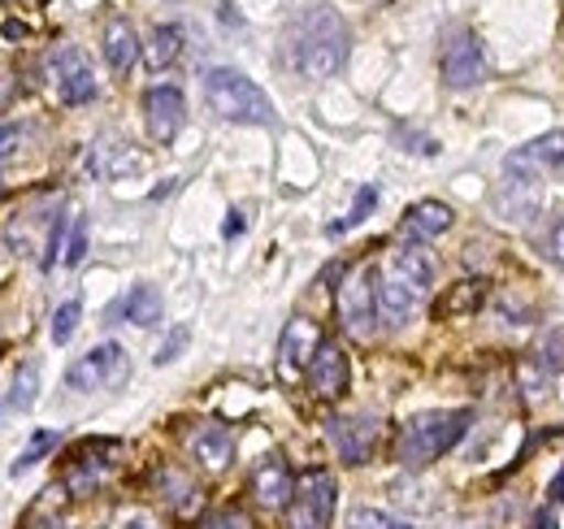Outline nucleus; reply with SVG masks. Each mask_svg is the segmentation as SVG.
<instances>
[{"instance_id":"obj_2","label":"nucleus","mask_w":564,"mask_h":529,"mask_svg":"<svg viewBox=\"0 0 564 529\" xmlns=\"http://www.w3.org/2000/svg\"><path fill=\"white\" fill-rule=\"evenodd\" d=\"M474 425V412L469 408H443V412H422L413 417L404 430H400V447L395 456L404 468H425L438 456H447Z\"/></svg>"},{"instance_id":"obj_39","label":"nucleus","mask_w":564,"mask_h":529,"mask_svg":"<svg viewBox=\"0 0 564 529\" xmlns=\"http://www.w3.org/2000/svg\"><path fill=\"white\" fill-rule=\"evenodd\" d=\"M552 499H556V504H561V499H564V473H561V477H556V482H552Z\"/></svg>"},{"instance_id":"obj_34","label":"nucleus","mask_w":564,"mask_h":529,"mask_svg":"<svg viewBox=\"0 0 564 529\" xmlns=\"http://www.w3.org/2000/svg\"><path fill=\"white\" fill-rule=\"evenodd\" d=\"M87 257V226L83 222H74V230H70V244H66V257H62V264H78Z\"/></svg>"},{"instance_id":"obj_25","label":"nucleus","mask_w":564,"mask_h":529,"mask_svg":"<svg viewBox=\"0 0 564 529\" xmlns=\"http://www.w3.org/2000/svg\"><path fill=\"white\" fill-rule=\"evenodd\" d=\"M35 387H40L35 365H18V369H13V378H9L4 412H9V417H26V412H31V403H35Z\"/></svg>"},{"instance_id":"obj_15","label":"nucleus","mask_w":564,"mask_h":529,"mask_svg":"<svg viewBox=\"0 0 564 529\" xmlns=\"http://www.w3.org/2000/svg\"><path fill=\"white\" fill-rule=\"evenodd\" d=\"M187 452L205 464V468H226L230 456H235V434L221 421H196L187 430Z\"/></svg>"},{"instance_id":"obj_9","label":"nucleus","mask_w":564,"mask_h":529,"mask_svg":"<svg viewBox=\"0 0 564 529\" xmlns=\"http://www.w3.org/2000/svg\"><path fill=\"white\" fill-rule=\"evenodd\" d=\"M543 204V174L517 165V161H503V183L495 192V208L503 213V222H530Z\"/></svg>"},{"instance_id":"obj_17","label":"nucleus","mask_w":564,"mask_h":529,"mask_svg":"<svg viewBox=\"0 0 564 529\" xmlns=\"http://www.w3.org/2000/svg\"><path fill=\"white\" fill-rule=\"evenodd\" d=\"M252 490H257V504H261V508H291L295 477H291V468H286V461H282L279 452H270L265 461L257 464Z\"/></svg>"},{"instance_id":"obj_27","label":"nucleus","mask_w":564,"mask_h":529,"mask_svg":"<svg viewBox=\"0 0 564 529\" xmlns=\"http://www.w3.org/2000/svg\"><path fill=\"white\" fill-rule=\"evenodd\" d=\"M53 447H57V430H35V434H31V443H26L22 452H18V461L9 464V473L18 477V473H26V468H35V464L44 461V456H48Z\"/></svg>"},{"instance_id":"obj_19","label":"nucleus","mask_w":564,"mask_h":529,"mask_svg":"<svg viewBox=\"0 0 564 529\" xmlns=\"http://www.w3.org/2000/svg\"><path fill=\"white\" fill-rule=\"evenodd\" d=\"M425 295L417 287H409L400 273H382V326H404L413 313H417V304H422Z\"/></svg>"},{"instance_id":"obj_21","label":"nucleus","mask_w":564,"mask_h":529,"mask_svg":"<svg viewBox=\"0 0 564 529\" xmlns=\"http://www.w3.org/2000/svg\"><path fill=\"white\" fill-rule=\"evenodd\" d=\"M391 273H400L409 287H417L422 295H430V287H434V257L417 248V244H404V248H395L391 252V261H387Z\"/></svg>"},{"instance_id":"obj_3","label":"nucleus","mask_w":564,"mask_h":529,"mask_svg":"<svg viewBox=\"0 0 564 529\" xmlns=\"http://www.w3.org/2000/svg\"><path fill=\"white\" fill-rule=\"evenodd\" d=\"M205 100L221 122H239V127H270L274 122V100L239 69H209L205 74Z\"/></svg>"},{"instance_id":"obj_38","label":"nucleus","mask_w":564,"mask_h":529,"mask_svg":"<svg viewBox=\"0 0 564 529\" xmlns=\"http://www.w3.org/2000/svg\"><path fill=\"white\" fill-rule=\"evenodd\" d=\"M243 235V217L239 213H230L226 222H221V239H239Z\"/></svg>"},{"instance_id":"obj_23","label":"nucleus","mask_w":564,"mask_h":529,"mask_svg":"<svg viewBox=\"0 0 564 529\" xmlns=\"http://www.w3.org/2000/svg\"><path fill=\"white\" fill-rule=\"evenodd\" d=\"M482 300H487V282H482V278H465V282H456V287H452V291L438 300L434 317H443V322L474 317V313L482 309Z\"/></svg>"},{"instance_id":"obj_26","label":"nucleus","mask_w":564,"mask_h":529,"mask_svg":"<svg viewBox=\"0 0 564 529\" xmlns=\"http://www.w3.org/2000/svg\"><path fill=\"white\" fill-rule=\"evenodd\" d=\"M373 208H378V187H373V183H365V187L356 192L352 208H348V217L330 222V226H326V235H330V239H335V235H348V230H352V226H360V222H365Z\"/></svg>"},{"instance_id":"obj_6","label":"nucleus","mask_w":564,"mask_h":529,"mask_svg":"<svg viewBox=\"0 0 564 529\" xmlns=\"http://www.w3.org/2000/svg\"><path fill=\"white\" fill-rule=\"evenodd\" d=\"M127 378H131V356H127V347H118V343L91 347L87 356H78L70 369H66V387L78 391V396L118 391Z\"/></svg>"},{"instance_id":"obj_29","label":"nucleus","mask_w":564,"mask_h":529,"mask_svg":"<svg viewBox=\"0 0 564 529\" xmlns=\"http://www.w3.org/2000/svg\"><path fill=\"white\" fill-rule=\"evenodd\" d=\"M78 317H83V304H78V300H66V304L53 313V326H48V331H53V343H57V347H66V343L74 338Z\"/></svg>"},{"instance_id":"obj_37","label":"nucleus","mask_w":564,"mask_h":529,"mask_svg":"<svg viewBox=\"0 0 564 529\" xmlns=\"http://www.w3.org/2000/svg\"><path fill=\"white\" fill-rule=\"evenodd\" d=\"M118 529H156V526H152V517H148V512L131 508V512H122V517H118Z\"/></svg>"},{"instance_id":"obj_20","label":"nucleus","mask_w":564,"mask_h":529,"mask_svg":"<svg viewBox=\"0 0 564 529\" xmlns=\"http://www.w3.org/2000/svg\"><path fill=\"white\" fill-rule=\"evenodd\" d=\"M503 161H517V165H525V170H534V174H543V170H561L564 165V131L539 134V139H530L525 148L508 152Z\"/></svg>"},{"instance_id":"obj_36","label":"nucleus","mask_w":564,"mask_h":529,"mask_svg":"<svg viewBox=\"0 0 564 529\" xmlns=\"http://www.w3.org/2000/svg\"><path fill=\"white\" fill-rule=\"evenodd\" d=\"M205 529H252V526H248V517H243V512H235V508H230V512H217V517H209V521H205Z\"/></svg>"},{"instance_id":"obj_18","label":"nucleus","mask_w":564,"mask_h":529,"mask_svg":"<svg viewBox=\"0 0 564 529\" xmlns=\"http://www.w3.org/2000/svg\"><path fill=\"white\" fill-rule=\"evenodd\" d=\"M105 62L122 78L140 62V35H135V26L127 18H109V26H105Z\"/></svg>"},{"instance_id":"obj_33","label":"nucleus","mask_w":564,"mask_h":529,"mask_svg":"<svg viewBox=\"0 0 564 529\" xmlns=\"http://www.w3.org/2000/svg\"><path fill=\"white\" fill-rule=\"evenodd\" d=\"M395 139H400V143H413L409 152H417V156H434V152H438V143H434L430 134L413 131V127H400V131H395Z\"/></svg>"},{"instance_id":"obj_35","label":"nucleus","mask_w":564,"mask_h":529,"mask_svg":"<svg viewBox=\"0 0 564 529\" xmlns=\"http://www.w3.org/2000/svg\"><path fill=\"white\" fill-rule=\"evenodd\" d=\"M57 252H66V217H57V226H53V230H48V269H53V264H57Z\"/></svg>"},{"instance_id":"obj_1","label":"nucleus","mask_w":564,"mask_h":529,"mask_svg":"<svg viewBox=\"0 0 564 529\" xmlns=\"http://www.w3.org/2000/svg\"><path fill=\"white\" fill-rule=\"evenodd\" d=\"M291 66L295 74H304L308 83L335 78L348 53H352V31L344 22V13H335L330 4H308L295 26H291Z\"/></svg>"},{"instance_id":"obj_16","label":"nucleus","mask_w":564,"mask_h":529,"mask_svg":"<svg viewBox=\"0 0 564 529\" xmlns=\"http://www.w3.org/2000/svg\"><path fill=\"white\" fill-rule=\"evenodd\" d=\"M452 222H456L452 204H443V199H417V204L404 213V222H400V239H409V244L438 239V235L452 230Z\"/></svg>"},{"instance_id":"obj_5","label":"nucleus","mask_w":564,"mask_h":529,"mask_svg":"<svg viewBox=\"0 0 564 529\" xmlns=\"http://www.w3.org/2000/svg\"><path fill=\"white\" fill-rule=\"evenodd\" d=\"M335 504H339V486L330 468H304L295 477V495H291V529H326L335 521Z\"/></svg>"},{"instance_id":"obj_24","label":"nucleus","mask_w":564,"mask_h":529,"mask_svg":"<svg viewBox=\"0 0 564 529\" xmlns=\"http://www.w3.org/2000/svg\"><path fill=\"white\" fill-rule=\"evenodd\" d=\"M178 53H183V26L178 22H161V26H152V35H148V48H143V62L148 69H170L178 62Z\"/></svg>"},{"instance_id":"obj_8","label":"nucleus","mask_w":564,"mask_h":529,"mask_svg":"<svg viewBox=\"0 0 564 529\" xmlns=\"http://www.w3.org/2000/svg\"><path fill=\"white\" fill-rule=\"evenodd\" d=\"M48 83H53L57 100L70 105V109H83V105L96 100V74H91V62H87L78 48H70V44H62V48L48 57Z\"/></svg>"},{"instance_id":"obj_4","label":"nucleus","mask_w":564,"mask_h":529,"mask_svg":"<svg viewBox=\"0 0 564 529\" xmlns=\"http://www.w3.org/2000/svg\"><path fill=\"white\" fill-rule=\"evenodd\" d=\"M335 313H339V326L352 334V338H369L382 322V278L369 261L352 264L335 291Z\"/></svg>"},{"instance_id":"obj_12","label":"nucleus","mask_w":564,"mask_h":529,"mask_svg":"<svg viewBox=\"0 0 564 529\" xmlns=\"http://www.w3.org/2000/svg\"><path fill=\"white\" fill-rule=\"evenodd\" d=\"M326 434L339 452L344 464H365L373 456V443H378V417L369 412H344V417H330L326 421Z\"/></svg>"},{"instance_id":"obj_31","label":"nucleus","mask_w":564,"mask_h":529,"mask_svg":"<svg viewBox=\"0 0 564 529\" xmlns=\"http://www.w3.org/2000/svg\"><path fill=\"white\" fill-rule=\"evenodd\" d=\"M187 338H192V331H187V326H174V331L165 334V343L156 347V356H152V360H156V365H170V360H178V352L187 347Z\"/></svg>"},{"instance_id":"obj_22","label":"nucleus","mask_w":564,"mask_h":529,"mask_svg":"<svg viewBox=\"0 0 564 529\" xmlns=\"http://www.w3.org/2000/svg\"><path fill=\"white\" fill-rule=\"evenodd\" d=\"M118 313L127 317V322H135L140 331H152V326H161V317H165V304H161V291L156 287H131L127 295H122V304H118Z\"/></svg>"},{"instance_id":"obj_10","label":"nucleus","mask_w":564,"mask_h":529,"mask_svg":"<svg viewBox=\"0 0 564 529\" xmlns=\"http://www.w3.org/2000/svg\"><path fill=\"white\" fill-rule=\"evenodd\" d=\"M438 69H443V83L447 87H474L482 83L487 74V57H482V40L474 31H456L447 44H443V57H438Z\"/></svg>"},{"instance_id":"obj_28","label":"nucleus","mask_w":564,"mask_h":529,"mask_svg":"<svg viewBox=\"0 0 564 529\" xmlns=\"http://www.w3.org/2000/svg\"><path fill=\"white\" fill-rule=\"evenodd\" d=\"M348 529H413V526L400 521V517H391V512H382V508L356 504L352 512H348Z\"/></svg>"},{"instance_id":"obj_32","label":"nucleus","mask_w":564,"mask_h":529,"mask_svg":"<svg viewBox=\"0 0 564 529\" xmlns=\"http://www.w3.org/2000/svg\"><path fill=\"white\" fill-rule=\"evenodd\" d=\"M543 252L556 264H564V213L552 217V226H547V235H543Z\"/></svg>"},{"instance_id":"obj_30","label":"nucleus","mask_w":564,"mask_h":529,"mask_svg":"<svg viewBox=\"0 0 564 529\" xmlns=\"http://www.w3.org/2000/svg\"><path fill=\"white\" fill-rule=\"evenodd\" d=\"M534 360H539L547 374H561V369H564V334H547Z\"/></svg>"},{"instance_id":"obj_13","label":"nucleus","mask_w":564,"mask_h":529,"mask_svg":"<svg viewBox=\"0 0 564 529\" xmlns=\"http://www.w3.org/2000/svg\"><path fill=\"white\" fill-rule=\"evenodd\" d=\"M326 343H322V326L313 322V317H291L286 322V331L279 338V369L286 382H295V374L304 369L308 374V365H313V356L322 352Z\"/></svg>"},{"instance_id":"obj_14","label":"nucleus","mask_w":564,"mask_h":529,"mask_svg":"<svg viewBox=\"0 0 564 529\" xmlns=\"http://www.w3.org/2000/svg\"><path fill=\"white\" fill-rule=\"evenodd\" d=\"M348 382H352L348 356H344L335 343H326V347L313 356V365H308V387H313V396L339 399V396H348Z\"/></svg>"},{"instance_id":"obj_7","label":"nucleus","mask_w":564,"mask_h":529,"mask_svg":"<svg viewBox=\"0 0 564 529\" xmlns=\"http://www.w3.org/2000/svg\"><path fill=\"white\" fill-rule=\"evenodd\" d=\"M118 456H122V443L118 439H87V443H78L70 452V461H66L62 486L70 495H96L113 477Z\"/></svg>"},{"instance_id":"obj_11","label":"nucleus","mask_w":564,"mask_h":529,"mask_svg":"<svg viewBox=\"0 0 564 529\" xmlns=\"http://www.w3.org/2000/svg\"><path fill=\"white\" fill-rule=\"evenodd\" d=\"M143 118H148V134L156 143H174L183 122H187V100L174 83H156L143 91Z\"/></svg>"}]
</instances>
